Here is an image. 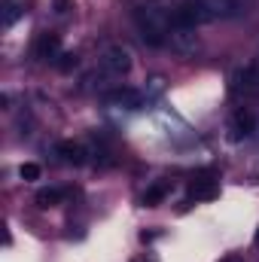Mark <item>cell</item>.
<instances>
[{
	"label": "cell",
	"instance_id": "obj_5",
	"mask_svg": "<svg viewBox=\"0 0 259 262\" xmlns=\"http://www.w3.org/2000/svg\"><path fill=\"white\" fill-rule=\"evenodd\" d=\"M217 192H220V180L213 171H201L189 180V198H195V201H210Z\"/></svg>",
	"mask_w": 259,
	"mask_h": 262
},
{
	"label": "cell",
	"instance_id": "obj_1",
	"mask_svg": "<svg viewBox=\"0 0 259 262\" xmlns=\"http://www.w3.org/2000/svg\"><path fill=\"white\" fill-rule=\"evenodd\" d=\"M134 25L146 46H165L171 34V12L156 3H140L134 9Z\"/></svg>",
	"mask_w": 259,
	"mask_h": 262
},
{
	"label": "cell",
	"instance_id": "obj_12",
	"mask_svg": "<svg viewBox=\"0 0 259 262\" xmlns=\"http://www.w3.org/2000/svg\"><path fill=\"white\" fill-rule=\"evenodd\" d=\"M21 12H25V6H21V3H6V12H3V25L9 28V25H12V21L21 15Z\"/></svg>",
	"mask_w": 259,
	"mask_h": 262
},
{
	"label": "cell",
	"instance_id": "obj_8",
	"mask_svg": "<svg viewBox=\"0 0 259 262\" xmlns=\"http://www.w3.org/2000/svg\"><path fill=\"white\" fill-rule=\"evenodd\" d=\"M55 156H58L64 165H82L89 152H85V146L76 143V140H61V143L55 146Z\"/></svg>",
	"mask_w": 259,
	"mask_h": 262
},
{
	"label": "cell",
	"instance_id": "obj_6",
	"mask_svg": "<svg viewBox=\"0 0 259 262\" xmlns=\"http://www.w3.org/2000/svg\"><path fill=\"white\" fill-rule=\"evenodd\" d=\"M104 101H107L110 107H119V110H140V107H143V95H140L137 89H128V85L107 92Z\"/></svg>",
	"mask_w": 259,
	"mask_h": 262
},
{
	"label": "cell",
	"instance_id": "obj_4",
	"mask_svg": "<svg viewBox=\"0 0 259 262\" xmlns=\"http://www.w3.org/2000/svg\"><path fill=\"white\" fill-rule=\"evenodd\" d=\"M168 43H171V49H174V52H180V55H192L195 49H198L195 28H189V25H171Z\"/></svg>",
	"mask_w": 259,
	"mask_h": 262
},
{
	"label": "cell",
	"instance_id": "obj_3",
	"mask_svg": "<svg viewBox=\"0 0 259 262\" xmlns=\"http://www.w3.org/2000/svg\"><path fill=\"white\" fill-rule=\"evenodd\" d=\"M101 70L107 73V76H125L131 70V52L122 46V43H113V46H107L104 49V55H101Z\"/></svg>",
	"mask_w": 259,
	"mask_h": 262
},
{
	"label": "cell",
	"instance_id": "obj_17",
	"mask_svg": "<svg viewBox=\"0 0 259 262\" xmlns=\"http://www.w3.org/2000/svg\"><path fill=\"white\" fill-rule=\"evenodd\" d=\"M131 262H146V256H137V259H131Z\"/></svg>",
	"mask_w": 259,
	"mask_h": 262
},
{
	"label": "cell",
	"instance_id": "obj_7",
	"mask_svg": "<svg viewBox=\"0 0 259 262\" xmlns=\"http://www.w3.org/2000/svg\"><path fill=\"white\" fill-rule=\"evenodd\" d=\"M253 128H256V116H253V110H250V107H238V110L232 113V119H229V131H232V137H235V140L250 137Z\"/></svg>",
	"mask_w": 259,
	"mask_h": 262
},
{
	"label": "cell",
	"instance_id": "obj_9",
	"mask_svg": "<svg viewBox=\"0 0 259 262\" xmlns=\"http://www.w3.org/2000/svg\"><path fill=\"white\" fill-rule=\"evenodd\" d=\"M58 55H61V43H58V37H55V34H43V37L37 40V58L55 61Z\"/></svg>",
	"mask_w": 259,
	"mask_h": 262
},
{
	"label": "cell",
	"instance_id": "obj_10",
	"mask_svg": "<svg viewBox=\"0 0 259 262\" xmlns=\"http://www.w3.org/2000/svg\"><path fill=\"white\" fill-rule=\"evenodd\" d=\"M64 189H40L37 192V204L40 207H55V204H61L64 201Z\"/></svg>",
	"mask_w": 259,
	"mask_h": 262
},
{
	"label": "cell",
	"instance_id": "obj_14",
	"mask_svg": "<svg viewBox=\"0 0 259 262\" xmlns=\"http://www.w3.org/2000/svg\"><path fill=\"white\" fill-rule=\"evenodd\" d=\"M55 67H58V70H73V67H76V55H73V52H61V55L55 58Z\"/></svg>",
	"mask_w": 259,
	"mask_h": 262
},
{
	"label": "cell",
	"instance_id": "obj_11",
	"mask_svg": "<svg viewBox=\"0 0 259 262\" xmlns=\"http://www.w3.org/2000/svg\"><path fill=\"white\" fill-rule=\"evenodd\" d=\"M168 195V183H156L153 189H146V195H143V204L146 207H159V201Z\"/></svg>",
	"mask_w": 259,
	"mask_h": 262
},
{
	"label": "cell",
	"instance_id": "obj_15",
	"mask_svg": "<svg viewBox=\"0 0 259 262\" xmlns=\"http://www.w3.org/2000/svg\"><path fill=\"white\" fill-rule=\"evenodd\" d=\"M220 262H244L241 256H226V259H220Z\"/></svg>",
	"mask_w": 259,
	"mask_h": 262
},
{
	"label": "cell",
	"instance_id": "obj_16",
	"mask_svg": "<svg viewBox=\"0 0 259 262\" xmlns=\"http://www.w3.org/2000/svg\"><path fill=\"white\" fill-rule=\"evenodd\" d=\"M253 244H256V250H259V229H256V235H253Z\"/></svg>",
	"mask_w": 259,
	"mask_h": 262
},
{
	"label": "cell",
	"instance_id": "obj_13",
	"mask_svg": "<svg viewBox=\"0 0 259 262\" xmlns=\"http://www.w3.org/2000/svg\"><path fill=\"white\" fill-rule=\"evenodd\" d=\"M18 177H21V180H40V165L25 162V165L18 168Z\"/></svg>",
	"mask_w": 259,
	"mask_h": 262
},
{
	"label": "cell",
	"instance_id": "obj_2",
	"mask_svg": "<svg viewBox=\"0 0 259 262\" xmlns=\"http://www.w3.org/2000/svg\"><path fill=\"white\" fill-rule=\"evenodd\" d=\"M229 82H232V95H235V98H241V101L259 98V67L256 64L238 67Z\"/></svg>",
	"mask_w": 259,
	"mask_h": 262
}]
</instances>
